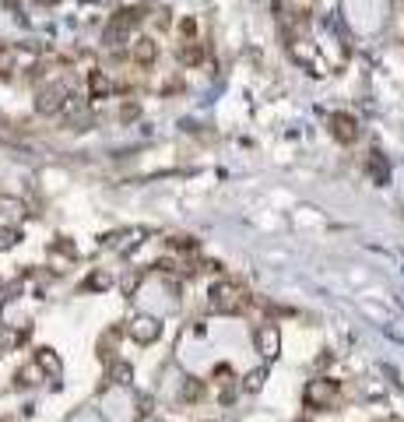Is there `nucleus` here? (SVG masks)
<instances>
[{
  "instance_id": "obj_1",
  "label": "nucleus",
  "mask_w": 404,
  "mask_h": 422,
  "mask_svg": "<svg viewBox=\"0 0 404 422\" xmlns=\"http://www.w3.org/2000/svg\"><path fill=\"white\" fill-rule=\"evenodd\" d=\"M208 296H211L208 303H211L215 314H239V310L246 306V292H243V285H236V282H215Z\"/></svg>"
},
{
  "instance_id": "obj_2",
  "label": "nucleus",
  "mask_w": 404,
  "mask_h": 422,
  "mask_svg": "<svg viewBox=\"0 0 404 422\" xmlns=\"http://www.w3.org/2000/svg\"><path fill=\"white\" fill-rule=\"evenodd\" d=\"M67 85L63 81H53V85H46V88H39V95H35V113H42V116H53V113H60L63 109V102H67Z\"/></svg>"
},
{
  "instance_id": "obj_3",
  "label": "nucleus",
  "mask_w": 404,
  "mask_h": 422,
  "mask_svg": "<svg viewBox=\"0 0 404 422\" xmlns=\"http://www.w3.org/2000/svg\"><path fill=\"white\" fill-rule=\"evenodd\" d=\"M127 335H130L137 345H151V342H158L162 324H158V317H151V314H137V317L127 324Z\"/></svg>"
},
{
  "instance_id": "obj_4",
  "label": "nucleus",
  "mask_w": 404,
  "mask_h": 422,
  "mask_svg": "<svg viewBox=\"0 0 404 422\" xmlns=\"http://www.w3.org/2000/svg\"><path fill=\"white\" fill-rule=\"evenodd\" d=\"M334 398H338V384L334 380H327V377L310 380V387H306V405L310 409H327V405H334Z\"/></svg>"
},
{
  "instance_id": "obj_5",
  "label": "nucleus",
  "mask_w": 404,
  "mask_h": 422,
  "mask_svg": "<svg viewBox=\"0 0 404 422\" xmlns=\"http://www.w3.org/2000/svg\"><path fill=\"white\" fill-rule=\"evenodd\" d=\"M25 204L18 201V197H7V194H0V229L4 232H14L21 222H25Z\"/></svg>"
},
{
  "instance_id": "obj_6",
  "label": "nucleus",
  "mask_w": 404,
  "mask_h": 422,
  "mask_svg": "<svg viewBox=\"0 0 404 422\" xmlns=\"http://www.w3.org/2000/svg\"><path fill=\"white\" fill-rule=\"evenodd\" d=\"M331 134L341 141V144H352L355 137H359V120L352 116V113H331Z\"/></svg>"
},
{
  "instance_id": "obj_7",
  "label": "nucleus",
  "mask_w": 404,
  "mask_h": 422,
  "mask_svg": "<svg viewBox=\"0 0 404 422\" xmlns=\"http://www.w3.org/2000/svg\"><path fill=\"white\" fill-rule=\"evenodd\" d=\"M257 352H260L264 359H274V356L282 352V335H278L274 324H264V328L257 331Z\"/></svg>"
},
{
  "instance_id": "obj_8",
  "label": "nucleus",
  "mask_w": 404,
  "mask_h": 422,
  "mask_svg": "<svg viewBox=\"0 0 404 422\" xmlns=\"http://www.w3.org/2000/svg\"><path fill=\"white\" fill-rule=\"evenodd\" d=\"M130 56H134V63H141V67H151V63L158 60V46H155L148 35H141V39H134V49H130Z\"/></svg>"
},
{
  "instance_id": "obj_9",
  "label": "nucleus",
  "mask_w": 404,
  "mask_h": 422,
  "mask_svg": "<svg viewBox=\"0 0 404 422\" xmlns=\"http://www.w3.org/2000/svg\"><path fill=\"white\" fill-rule=\"evenodd\" d=\"M35 366H39L42 373H49V377H60V373H63V363L56 359L53 349H39V352H35Z\"/></svg>"
},
{
  "instance_id": "obj_10",
  "label": "nucleus",
  "mask_w": 404,
  "mask_h": 422,
  "mask_svg": "<svg viewBox=\"0 0 404 422\" xmlns=\"http://www.w3.org/2000/svg\"><path fill=\"white\" fill-rule=\"evenodd\" d=\"M88 92H91V99H109L113 81L106 77V70H91V74H88Z\"/></svg>"
},
{
  "instance_id": "obj_11",
  "label": "nucleus",
  "mask_w": 404,
  "mask_h": 422,
  "mask_svg": "<svg viewBox=\"0 0 404 422\" xmlns=\"http://www.w3.org/2000/svg\"><path fill=\"white\" fill-rule=\"evenodd\" d=\"M204 60V46L201 42H187L183 49H179V63H187V67H197Z\"/></svg>"
},
{
  "instance_id": "obj_12",
  "label": "nucleus",
  "mask_w": 404,
  "mask_h": 422,
  "mask_svg": "<svg viewBox=\"0 0 404 422\" xmlns=\"http://www.w3.org/2000/svg\"><path fill=\"white\" fill-rule=\"evenodd\" d=\"M14 380H18V387H35V384L42 380V370H39L35 363H28V366H21V370H18V377H14Z\"/></svg>"
},
{
  "instance_id": "obj_13",
  "label": "nucleus",
  "mask_w": 404,
  "mask_h": 422,
  "mask_svg": "<svg viewBox=\"0 0 404 422\" xmlns=\"http://www.w3.org/2000/svg\"><path fill=\"white\" fill-rule=\"evenodd\" d=\"M18 46H0V77H7L14 67H18Z\"/></svg>"
},
{
  "instance_id": "obj_14",
  "label": "nucleus",
  "mask_w": 404,
  "mask_h": 422,
  "mask_svg": "<svg viewBox=\"0 0 404 422\" xmlns=\"http://www.w3.org/2000/svg\"><path fill=\"white\" fill-rule=\"evenodd\" d=\"M130 377H134V370H130V363H109V380L113 384H130Z\"/></svg>"
},
{
  "instance_id": "obj_15",
  "label": "nucleus",
  "mask_w": 404,
  "mask_h": 422,
  "mask_svg": "<svg viewBox=\"0 0 404 422\" xmlns=\"http://www.w3.org/2000/svg\"><path fill=\"white\" fill-rule=\"evenodd\" d=\"M109 285H113V278H109L106 271H95V275L84 282V289H109Z\"/></svg>"
},
{
  "instance_id": "obj_16",
  "label": "nucleus",
  "mask_w": 404,
  "mask_h": 422,
  "mask_svg": "<svg viewBox=\"0 0 404 422\" xmlns=\"http://www.w3.org/2000/svg\"><path fill=\"white\" fill-rule=\"evenodd\" d=\"M264 380H267V377H264V370H253V373L246 377V391H250V395H257V391L264 387Z\"/></svg>"
},
{
  "instance_id": "obj_17",
  "label": "nucleus",
  "mask_w": 404,
  "mask_h": 422,
  "mask_svg": "<svg viewBox=\"0 0 404 422\" xmlns=\"http://www.w3.org/2000/svg\"><path fill=\"white\" fill-rule=\"evenodd\" d=\"M201 395H204V387H201L197 380H187V384H183V398H187V402H197Z\"/></svg>"
},
{
  "instance_id": "obj_18",
  "label": "nucleus",
  "mask_w": 404,
  "mask_h": 422,
  "mask_svg": "<svg viewBox=\"0 0 404 422\" xmlns=\"http://www.w3.org/2000/svg\"><path fill=\"white\" fill-rule=\"evenodd\" d=\"M194 28H197V25H194L190 18H183V25H179V32H183V39H187V35H194Z\"/></svg>"
},
{
  "instance_id": "obj_19",
  "label": "nucleus",
  "mask_w": 404,
  "mask_h": 422,
  "mask_svg": "<svg viewBox=\"0 0 404 422\" xmlns=\"http://www.w3.org/2000/svg\"><path fill=\"white\" fill-rule=\"evenodd\" d=\"M35 4H60V0H35Z\"/></svg>"
},
{
  "instance_id": "obj_20",
  "label": "nucleus",
  "mask_w": 404,
  "mask_h": 422,
  "mask_svg": "<svg viewBox=\"0 0 404 422\" xmlns=\"http://www.w3.org/2000/svg\"><path fill=\"white\" fill-rule=\"evenodd\" d=\"M0 422H14V419H0Z\"/></svg>"
}]
</instances>
